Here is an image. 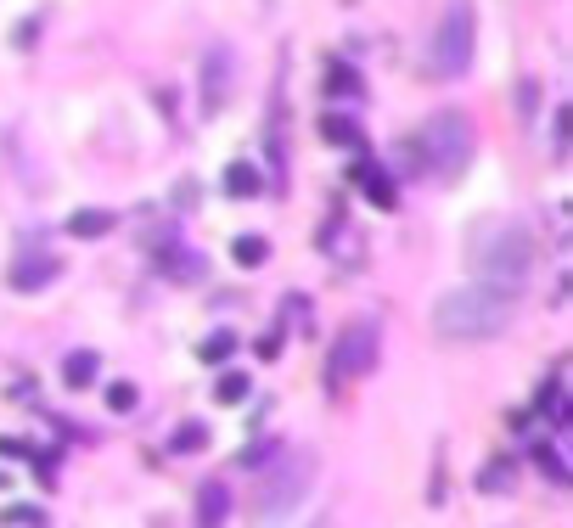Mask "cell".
<instances>
[{
    "label": "cell",
    "mask_w": 573,
    "mask_h": 528,
    "mask_svg": "<svg viewBox=\"0 0 573 528\" xmlns=\"http://www.w3.org/2000/svg\"><path fill=\"white\" fill-rule=\"evenodd\" d=\"M472 270L478 287H495L506 299H517V287L534 270V237L523 219H489L478 237H472Z\"/></svg>",
    "instance_id": "6da1fadb"
},
{
    "label": "cell",
    "mask_w": 573,
    "mask_h": 528,
    "mask_svg": "<svg viewBox=\"0 0 573 528\" xmlns=\"http://www.w3.org/2000/svg\"><path fill=\"white\" fill-rule=\"evenodd\" d=\"M512 310H517V299L472 281V287H455V292L438 299L433 332L450 338V343H489V338H500L506 326H512Z\"/></svg>",
    "instance_id": "7a4b0ae2"
},
{
    "label": "cell",
    "mask_w": 573,
    "mask_h": 528,
    "mask_svg": "<svg viewBox=\"0 0 573 528\" xmlns=\"http://www.w3.org/2000/svg\"><path fill=\"white\" fill-rule=\"evenodd\" d=\"M310 483H315V461H310V455H281L276 467L259 478V494H253L259 523H281L292 506H303Z\"/></svg>",
    "instance_id": "3957f363"
},
{
    "label": "cell",
    "mask_w": 573,
    "mask_h": 528,
    "mask_svg": "<svg viewBox=\"0 0 573 528\" xmlns=\"http://www.w3.org/2000/svg\"><path fill=\"white\" fill-rule=\"evenodd\" d=\"M416 147H422V157H427L433 175H445V180L461 175L466 163H472V124H466V113H455V107L433 113V118L422 124Z\"/></svg>",
    "instance_id": "277c9868"
},
{
    "label": "cell",
    "mask_w": 573,
    "mask_h": 528,
    "mask_svg": "<svg viewBox=\"0 0 573 528\" xmlns=\"http://www.w3.org/2000/svg\"><path fill=\"white\" fill-rule=\"evenodd\" d=\"M472 40H478V28H472V6H466V0H450L445 17L433 23V40H427V62H433V74L461 79V74L472 68Z\"/></svg>",
    "instance_id": "5b68a950"
},
{
    "label": "cell",
    "mask_w": 573,
    "mask_h": 528,
    "mask_svg": "<svg viewBox=\"0 0 573 528\" xmlns=\"http://www.w3.org/2000/svg\"><path fill=\"white\" fill-rule=\"evenodd\" d=\"M377 349H383L377 320H354V326H343V332H337V349H332V382H354V377H365L371 366H377Z\"/></svg>",
    "instance_id": "8992f818"
},
{
    "label": "cell",
    "mask_w": 573,
    "mask_h": 528,
    "mask_svg": "<svg viewBox=\"0 0 573 528\" xmlns=\"http://www.w3.org/2000/svg\"><path fill=\"white\" fill-rule=\"evenodd\" d=\"M225 96H230V46H214L202 56V102H209V113L225 107Z\"/></svg>",
    "instance_id": "52a82bcc"
},
{
    "label": "cell",
    "mask_w": 573,
    "mask_h": 528,
    "mask_svg": "<svg viewBox=\"0 0 573 528\" xmlns=\"http://www.w3.org/2000/svg\"><path fill=\"white\" fill-rule=\"evenodd\" d=\"M56 270H62L56 253H23V259L12 264V287H17V292H40L46 281H56Z\"/></svg>",
    "instance_id": "ba28073f"
},
{
    "label": "cell",
    "mask_w": 573,
    "mask_h": 528,
    "mask_svg": "<svg viewBox=\"0 0 573 528\" xmlns=\"http://www.w3.org/2000/svg\"><path fill=\"white\" fill-rule=\"evenodd\" d=\"M354 180H360V191L371 197V203H377V208H394L399 203V191H394V180L377 169V163H371V157H360L354 163Z\"/></svg>",
    "instance_id": "9c48e42d"
},
{
    "label": "cell",
    "mask_w": 573,
    "mask_h": 528,
    "mask_svg": "<svg viewBox=\"0 0 573 528\" xmlns=\"http://www.w3.org/2000/svg\"><path fill=\"white\" fill-rule=\"evenodd\" d=\"M113 225H118V214H113V208H79L74 219H67V230H74L79 242H90V237H107Z\"/></svg>",
    "instance_id": "30bf717a"
},
{
    "label": "cell",
    "mask_w": 573,
    "mask_h": 528,
    "mask_svg": "<svg viewBox=\"0 0 573 528\" xmlns=\"http://www.w3.org/2000/svg\"><path fill=\"white\" fill-rule=\"evenodd\" d=\"M225 506H230V494H225V483H202V494H197V512H202V528H220V523H225Z\"/></svg>",
    "instance_id": "8fae6325"
},
{
    "label": "cell",
    "mask_w": 573,
    "mask_h": 528,
    "mask_svg": "<svg viewBox=\"0 0 573 528\" xmlns=\"http://www.w3.org/2000/svg\"><path fill=\"white\" fill-rule=\"evenodd\" d=\"M62 382H67V388H90V382H96V354H90V349H74V354L62 360Z\"/></svg>",
    "instance_id": "7c38bea8"
},
{
    "label": "cell",
    "mask_w": 573,
    "mask_h": 528,
    "mask_svg": "<svg viewBox=\"0 0 573 528\" xmlns=\"http://www.w3.org/2000/svg\"><path fill=\"white\" fill-rule=\"evenodd\" d=\"M230 259L242 264V270H253V264L270 259V242H264V237H236V242H230Z\"/></svg>",
    "instance_id": "4fadbf2b"
},
{
    "label": "cell",
    "mask_w": 573,
    "mask_h": 528,
    "mask_svg": "<svg viewBox=\"0 0 573 528\" xmlns=\"http://www.w3.org/2000/svg\"><path fill=\"white\" fill-rule=\"evenodd\" d=\"M225 191L230 197H253L259 191V169H253V163H230V169H225Z\"/></svg>",
    "instance_id": "5bb4252c"
},
{
    "label": "cell",
    "mask_w": 573,
    "mask_h": 528,
    "mask_svg": "<svg viewBox=\"0 0 573 528\" xmlns=\"http://www.w3.org/2000/svg\"><path fill=\"white\" fill-rule=\"evenodd\" d=\"M321 136L337 141V147H343V141L354 147V141H360V129H354V118H343V113H326V118H321Z\"/></svg>",
    "instance_id": "9a60e30c"
},
{
    "label": "cell",
    "mask_w": 573,
    "mask_h": 528,
    "mask_svg": "<svg viewBox=\"0 0 573 528\" xmlns=\"http://www.w3.org/2000/svg\"><path fill=\"white\" fill-rule=\"evenodd\" d=\"M202 439H209V433H202V421H186L180 433L169 439V450H175V455H191V450H202Z\"/></svg>",
    "instance_id": "2e32d148"
},
{
    "label": "cell",
    "mask_w": 573,
    "mask_h": 528,
    "mask_svg": "<svg viewBox=\"0 0 573 528\" xmlns=\"http://www.w3.org/2000/svg\"><path fill=\"white\" fill-rule=\"evenodd\" d=\"M163 270H169V276H197V259H191V253H180V242H169Z\"/></svg>",
    "instance_id": "e0dca14e"
},
{
    "label": "cell",
    "mask_w": 573,
    "mask_h": 528,
    "mask_svg": "<svg viewBox=\"0 0 573 528\" xmlns=\"http://www.w3.org/2000/svg\"><path fill=\"white\" fill-rule=\"evenodd\" d=\"M214 393H220V400H225V405H236V400H248V377H242V371H225Z\"/></svg>",
    "instance_id": "ac0fdd59"
},
{
    "label": "cell",
    "mask_w": 573,
    "mask_h": 528,
    "mask_svg": "<svg viewBox=\"0 0 573 528\" xmlns=\"http://www.w3.org/2000/svg\"><path fill=\"white\" fill-rule=\"evenodd\" d=\"M230 349H236V343H230V332H214V338H209V343H202L197 354H202V360H225Z\"/></svg>",
    "instance_id": "d6986e66"
},
{
    "label": "cell",
    "mask_w": 573,
    "mask_h": 528,
    "mask_svg": "<svg viewBox=\"0 0 573 528\" xmlns=\"http://www.w3.org/2000/svg\"><path fill=\"white\" fill-rule=\"evenodd\" d=\"M107 405H113V411H129V405H135V388H129V382L107 388Z\"/></svg>",
    "instance_id": "ffe728a7"
},
{
    "label": "cell",
    "mask_w": 573,
    "mask_h": 528,
    "mask_svg": "<svg viewBox=\"0 0 573 528\" xmlns=\"http://www.w3.org/2000/svg\"><path fill=\"white\" fill-rule=\"evenodd\" d=\"M534 102H539V85H534V79L517 85V107H523V118H534Z\"/></svg>",
    "instance_id": "44dd1931"
},
{
    "label": "cell",
    "mask_w": 573,
    "mask_h": 528,
    "mask_svg": "<svg viewBox=\"0 0 573 528\" xmlns=\"http://www.w3.org/2000/svg\"><path fill=\"white\" fill-rule=\"evenodd\" d=\"M326 85H332V90H349V96H354V90H360V79H354V74H332V79H326Z\"/></svg>",
    "instance_id": "7402d4cb"
}]
</instances>
